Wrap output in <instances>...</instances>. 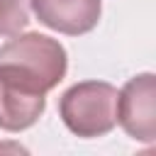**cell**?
<instances>
[{
    "label": "cell",
    "instance_id": "obj_1",
    "mask_svg": "<svg viewBox=\"0 0 156 156\" xmlns=\"http://www.w3.org/2000/svg\"><path fill=\"white\" fill-rule=\"evenodd\" d=\"M66 49L39 32L15 34L7 44L0 46V73L39 90L49 93L66 76Z\"/></svg>",
    "mask_w": 156,
    "mask_h": 156
},
{
    "label": "cell",
    "instance_id": "obj_2",
    "mask_svg": "<svg viewBox=\"0 0 156 156\" xmlns=\"http://www.w3.org/2000/svg\"><path fill=\"white\" fill-rule=\"evenodd\" d=\"M117 95L119 90L105 80L76 83L58 100L61 119L76 136H102L117 127Z\"/></svg>",
    "mask_w": 156,
    "mask_h": 156
},
{
    "label": "cell",
    "instance_id": "obj_3",
    "mask_svg": "<svg viewBox=\"0 0 156 156\" xmlns=\"http://www.w3.org/2000/svg\"><path fill=\"white\" fill-rule=\"evenodd\" d=\"M117 122L136 141L151 144L156 139V78L139 73L124 83L117 95Z\"/></svg>",
    "mask_w": 156,
    "mask_h": 156
},
{
    "label": "cell",
    "instance_id": "obj_4",
    "mask_svg": "<svg viewBox=\"0 0 156 156\" xmlns=\"http://www.w3.org/2000/svg\"><path fill=\"white\" fill-rule=\"evenodd\" d=\"M29 7L41 24L68 37L95 29L102 12L100 0H29Z\"/></svg>",
    "mask_w": 156,
    "mask_h": 156
},
{
    "label": "cell",
    "instance_id": "obj_5",
    "mask_svg": "<svg viewBox=\"0 0 156 156\" xmlns=\"http://www.w3.org/2000/svg\"><path fill=\"white\" fill-rule=\"evenodd\" d=\"M44 107H46L44 93H37L0 76V129L22 132L44 115Z\"/></svg>",
    "mask_w": 156,
    "mask_h": 156
},
{
    "label": "cell",
    "instance_id": "obj_6",
    "mask_svg": "<svg viewBox=\"0 0 156 156\" xmlns=\"http://www.w3.org/2000/svg\"><path fill=\"white\" fill-rule=\"evenodd\" d=\"M29 22V0H0V37L20 34Z\"/></svg>",
    "mask_w": 156,
    "mask_h": 156
}]
</instances>
